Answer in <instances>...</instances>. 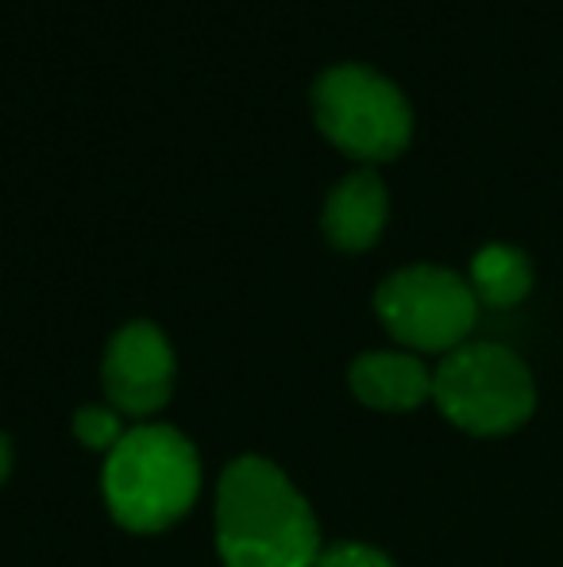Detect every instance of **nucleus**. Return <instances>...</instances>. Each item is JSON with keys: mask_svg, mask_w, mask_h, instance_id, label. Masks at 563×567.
<instances>
[{"mask_svg": "<svg viewBox=\"0 0 563 567\" xmlns=\"http://www.w3.org/2000/svg\"><path fill=\"white\" fill-rule=\"evenodd\" d=\"M352 390L363 405L386 413L417 410L432 398V374L425 363L406 351H367L352 363Z\"/></svg>", "mask_w": 563, "mask_h": 567, "instance_id": "8", "label": "nucleus"}, {"mask_svg": "<svg viewBox=\"0 0 563 567\" xmlns=\"http://www.w3.org/2000/svg\"><path fill=\"white\" fill-rule=\"evenodd\" d=\"M74 433L77 441L85 444V449H105L113 452L116 444H121V417H116L113 410H101V405H85V410H77L74 417Z\"/></svg>", "mask_w": 563, "mask_h": 567, "instance_id": "10", "label": "nucleus"}, {"mask_svg": "<svg viewBox=\"0 0 563 567\" xmlns=\"http://www.w3.org/2000/svg\"><path fill=\"white\" fill-rule=\"evenodd\" d=\"M432 402L440 413L475 436H505L536 410L529 367L502 343H463L448 351L432 374Z\"/></svg>", "mask_w": 563, "mask_h": 567, "instance_id": "3", "label": "nucleus"}, {"mask_svg": "<svg viewBox=\"0 0 563 567\" xmlns=\"http://www.w3.org/2000/svg\"><path fill=\"white\" fill-rule=\"evenodd\" d=\"M8 471H12V449H8V441L0 436V483L8 478Z\"/></svg>", "mask_w": 563, "mask_h": 567, "instance_id": "12", "label": "nucleus"}, {"mask_svg": "<svg viewBox=\"0 0 563 567\" xmlns=\"http://www.w3.org/2000/svg\"><path fill=\"white\" fill-rule=\"evenodd\" d=\"M217 548L228 567H316L321 533L290 478L274 463L243 455L220 475Z\"/></svg>", "mask_w": 563, "mask_h": 567, "instance_id": "1", "label": "nucleus"}, {"mask_svg": "<svg viewBox=\"0 0 563 567\" xmlns=\"http://www.w3.org/2000/svg\"><path fill=\"white\" fill-rule=\"evenodd\" d=\"M316 127L355 158H394L409 147L414 113L394 82L367 66H332L313 85Z\"/></svg>", "mask_w": 563, "mask_h": 567, "instance_id": "4", "label": "nucleus"}, {"mask_svg": "<svg viewBox=\"0 0 563 567\" xmlns=\"http://www.w3.org/2000/svg\"><path fill=\"white\" fill-rule=\"evenodd\" d=\"M375 313L398 343L417 351H456L479 317L475 290L444 267H406L375 293Z\"/></svg>", "mask_w": 563, "mask_h": 567, "instance_id": "5", "label": "nucleus"}, {"mask_svg": "<svg viewBox=\"0 0 563 567\" xmlns=\"http://www.w3.org/2000/svg\"><path fill=\"white\" fill-rule=\"evenodd\" d=\"M390 197L375 171H355L329 194L324 205V236L340 251H367L386 225Z\"/></svg>", "mask_w": 563, "mask_h": 567, "instance_id": "7", "label": "nucleus"}, {"mask_svg": "<svg viewBox=\"0 0 563 567\" xmlns=\"http://www.w3.org/2000/svg\"><path fill=\"white\" fill-rule=\"evenodd\" d=\"M105 390L108 402L132 417L163 410L174 390V351L163 332L147 321L124 324L108 343L105 355Z\"/></svg>", "mask_w": 563, "mask_h": 567, "instance_id": "6", "label": "nucleus"}, {"mask_svg": "<svg viewBox=\"0 0 563 567\" xmlns=\"http://www.w3.org/2000/svg\"><path fill=\"white\" fill-rule=\"evenodd\" d=\"M471 290L487 306L510 309L533 290V267L518 247L490 244L471 259Z\"/></svg>", "mask_w": 563, "mask_h": 567, "instance_id": "9", "label": "nucleus"}, {"mask_svg": "<svg viewBox=\"0 0 563 567\" xmlns=\"http://www.w3.org/2000/svg\"><path fill=\"white\" fill-rule=\"evenodd\" d=\"M316 567H394V560L386 553L359 540H344V545H332L316 556Z\"/></svg>", "mask_w": 563, "mask_h": 567, "instance_id": "11", "label": "nucleus"}, {"mask_svg": "<svg viewBox=\"0 0 563 567\" xmlns=\"http://www.w3.org/2000/svg\"><path fill=\"white\" fill-rule=\"evenodd\" d=\"M201 463L178 429L143 425L121 436L105 463V502L132 533H163L194 509Z\"/></svg>", "mask_w": 563, "mask_h": 567, "instance_id": "2", "label": "nucleus"}]
</instances>
